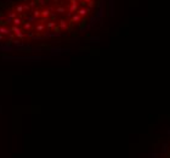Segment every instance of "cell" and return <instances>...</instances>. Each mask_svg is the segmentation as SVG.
<instances>
[{"label": "cell", "instance_id": "1", "mask_svg": "<svg viewBox=\"0 0 170 158\" xmlns=\"http://www.w3.org/2000/svg\"><path fill=\"white\" fill-rule=\"evenodd\" d=\"M160 158H170V131L160 143Z\"/></svg>", "mask_w": 170, "mask_h": 158}, {"label": "cell", "instance_id": "2", "mask_svg": "<svg viewBox=\"0 0 170 158\" xmlns=\"http://www.w3.org/2000/svg\"><path fill=\"white\" fill-rule=\"evenodd\" d=\"M16 11H17V12H19V13H21V12H23V6L18 5L17 8H16Z\"/></svg>", "mask_w": 170, "mask_h": 158}]
</instances>
